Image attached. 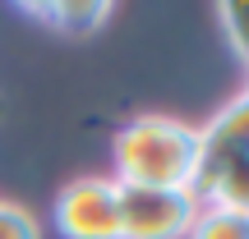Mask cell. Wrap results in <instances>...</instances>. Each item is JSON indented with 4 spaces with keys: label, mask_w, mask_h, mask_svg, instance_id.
Here are the masks:
<instances>
[{
    "label": "cell",
    "mask_w": 249,
    "mask_h": 239,
    "mask_svg": "<svg viewBox=\"0 0 249 239\" xmlns=\"http://www.w3.org/2000/svg\"><path fill=\"white\" fill-rule=\"evenodd\" d=\"M111 157H116V184L189 189L198 166V129L166 115H139L116 133Z\"/></svg>",
    "instance_id": "1"
},
{
    "label": "cell",
    "mask_w": 249,
    "mask_h": 239,
    "mask_svg": "<svg viewBox=\"0 0 249 239\" xmlns=\"http://www.w3.org/2000/svg\"><path fill=\"white\" fill-rule=\"evenodd\" d=\"M198 216L189 189L120 184V239H185Z\"/></svg>",
    "instance_id": "2"
},
{
    "label": "cell",
    "mask_w": 249,
    "mask_h": 239,
    "mask_svg": "<svg viewBox=\"0 0 249 239\" xmlns=\"http://www.w3.org/2000/svg\"><path fill=\"white\" fill-rule=\"evenodd\" d=\"M245 152H249V101L235 97L231 106H222V115L208 120V129H198V166H194V179H189V193H194L198 207L213 198L217 179Z\"/></svg>",
    "instance_id": "3"
},
{
    "label": "cell",
    "mask_w": 249,
    "mask_h": 239,
    "mask_svg": "<svg viewBox=\"0 0 249 239\" xmlns=\"http://www.w3.org/2000/svg\"><path fill=\"white\" fill-rule=\"evenodd\" d=\"M55 225L65 239H120V184L74 179L55 198Z\"/></svg>",
    "instance_id": "4"
},
{
    "label": "cell",
    "mask_w": 249,
    "mask_h": 239,
    "mask_svg": "<svg viewBox=\"0 0 249 239\" xmlns=\"http://www.w3.org/2000/svg\"><path fill=\"white\" fill-rule=\"evenodd\" d=\"M23 14L51 23L55 32L88 37V32H97V28L111 18V5H102V0H46V5H23Z\"/></svg>",
    "instance_id": "5"
},
{
    "label": "cell",
    "mask_w": 249,
    "mask_h": 239,
    "mask_svg": "<svg viewBox=\"0 0 249 239\" xmlns=\"http://www.w3.org/2000/svg\"><path fill=\"white\" fill-rule=\"evenodd\" d=\"M185 239H249V216L231 212V207H217V203H203Z\"/></svg>",
    "instance_id": "6"
},
{
    "label": "cell",
    "mask_w": 249,
    "mask_h": 239,
    "mask_svg": "<svg viewBox=\"0 0 249 239\" xmlns=\"http://www.w3.org/2000/svg\"><path fill=\"white\" fill-rule=\"evenodd\" d=\"M208 203L231 207V212H245V216H249V152L235 161L231 170H226L222 179H217V189H213V198H208Z\"/></svg>",
    "instance_id": "7"
},
{
    "label": "cell",
    "mask_w": 249,
    "mask_h": 239,
    "mask_svg": "<svg viewBox=\"0 0 249 239\" xmlns=\"http://www.w3.org/2000/svg\"><path fill=\"white\" fill-rule=\"evenodd\" d=\"M217 18H222L226 42L235 46V55L249 64V0H231V5H222V9H217Z\"/></svg>",
    "instance_id": "8"
},
{
    "label": "cell",
    "mask_w": 249,
    "mask_h": 239,
    "mask_svg": "<svg viewBox=\"0 0 249 239\" xmlns=\"http://www.w3.org/2000/svg\"><path fill=\"white\" fill-rule=\"evenodd\" d=\"M0 239H42V225L18 203H0Z\"/></svg>",
    "instance_id": "9"
},
{
    "label": "cell",
    "mask_w": 249,
    "mask_h": 239,
    "mask_svg": "<svg viewBox=\"0 0 249 239\" xmlns=\"http://www.w3.org/2000/svg\"><path fill=\"white\" fill-rule=\"evenodd\" d=\"M245 101H249V88H245Z\"/></svg>",
    "instance_id": "10"
}]
</instances>
